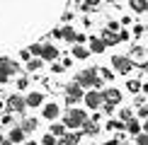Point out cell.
Segmentation results:
<instances>
[{
    "instance_id": "24",
    "label": "cell",
    "mask_w": 148,
    "mask_h": 145,
    "mask_svg": "<svg viewBox=\"0 0 148 145\" xmlns=\"http://www.w3.org/2000/svg\"><path fill=\"white\" fill-rule=\"evenodd\" d=\"M63 140L68 143V145H78V140H80V133H66V136H63Z\"/></svg>"
},
{
    "instance_id": "2",
    "label": "cell",
    "mask_w": 148,
    "mask_h": 145,
    "mask_svg": "<svg viewBox=\"0 0 148 145\" xmlns=\"http://www.w3.org/2000/svg\"><path fill=\"white\" fill-rule=\"evenodd\" d=\"M85 121H88V114H85L83 109H71V111H66V116H63L66 128H80Z\"/></svg>"
},
{
    "instance_id": "14",
    "label": "cell",
    "mask_w": 148,
    "mask_h": 145,
    "mask_svg": "<svg viewBox=\"0 0 148 145\" xmlns=\"http://www.w3.org/2000/svg\"><path fill=\"white\" fill-rule=\"evenodd\" d=\"M124 128H126L129 133H131V136H138V133H141V123H138V121L131 116V119H129L126 123H124Z\"/></svg>"
},
{
    "instance_id": "31",
    "label": "cell",
    "mask_w": 148,
    "mask_h": 145,
    "mask_svg": "<svg viewBox=\"0 0 148 145\" xmlns=\"http://www.w3.org/2000/svg\"><path fill=\"white\" fill-rule=\"evenodd\" d=\"M97 70H100V75H102V80H112V70H107V68H97Z\"/></svg>"
},
{
    "instance_id": "9",
    "label": "cell",
    "mask_w": 148,
    "mask_h": 145,
    "mask_svg": "<svg viewBox=\"0 0 148 145\" xmlns=\"http://www.w3.org/2000/svg\"><path fill=\"white\" fill-rule=\"evenodd\" d=\"M58 114H61V106L56 104V102H51V104H46V106H44V119L56 121V119H58Z\"/></svg>"
},
{
    "instance_id": "13",
    "label": "cell",
    "mask_w": 148,
    "mask_h": 145,
    "mask_svg": "<svg viewBox=\"0 0 148 145\" xmlns=\"http://www.w3.org/2000/svg\"><path fill=\"white\" fill-rule=\"evenodd\" d=\"M107 44H104L102 39H95V36H90V53H102Z\"/></svg>"
},
{
    "instance_id": "8",
    "label": "cell",
    "mask_w": 148,
    "mask_h": 145,
    "mask_svg": "<svg viewBox=\"0 0 148 145\" xmlns=\"http://www.w3.org/2000/svg\"><path fill=\"white\" fill-rule=\"evenodd\" d=\"M8 109H10V111H15V114H22L24 109H27V104H24L22 97H15V94H12L10 99H8Z\"/></svg>"
},
{
    "instance_id": "17",
    "label": "cell",
    "mask_w": 148,
    "mask_h": 145,
    "mask_svg": "<svg viewBox=\"0 0 148 145\" xmlns=\"http://www.w3.org/2000/svg\"><path fill=\"white\" fill-rule=\"evenodd\" d=\"M36 126H39V121H36V119H24V121H22V131H24V133L36 131Z\"/></svg>"
},
{
    "instance_id": "30",
    "label": "cell",
    "mask_w": 148,
    "mask_h": 145,
    "mask_svg": "<svg viewBox=\"0 0 148 145\" xmlns=\"http://www.w3.org/2000/svg\"><path fill=\"white\" fill-rule=\"evenodd\" d=\"M5 82H10V72L5 68H0V85H5Z\"/></svg>"
},
{
    "instance_id": "27",
    "label": "cell",
    "mask_w": 148,
    "mask_h": 145,
    "mask_svg": "<svg viewBox=\"0 0 148 145\" xmlns=\"http://www.w3.org/2000/svg\"><path fill=\"white\" fill-rule=\"evenodd\" d=\"M131 116H134V114H131V109H121V111H119V121H124V123H126V121L131 119Z\"/></svg>"
},
{
    "instance_id": "43",
    "label": "cell",
    "mask_w": 148,
    "mask_h": 145,
    "mask_svg": "<svg viewBox=\"0 0 148 145\" xmlns=\"http://www.w3.org/2000/svg\"><path fill=\"white\" fill-rule=\"evenodd\" d=\"M3 140H5V138H3V136H0V143H3Z\"/></svg>"
},
{
    "instance_id": "25",
    "label": "cell",
    "mask_w": 148,
    "mask_h": 145,
    "mask_svg": "<svg viewBox=\"0 0 148 145\" xmlns=\"http://www.w3.org/2000/svg\"><path fill=\"white\" fill-rule=\"evenodd\" d=\"M129 58H131V63H134V60H143L146 58V51L141 46H136V48H134V56H129Z\"/></svg>"
},
{
    "instance_id": "28",
    "label": "cell",
    "mask_w": 148,
    "mask_h": 145,
    "mask_svg": "<svg viewBox=\"0 0 148 145\" xmlns=\"http://www.w3.org/2000/svg\"><path fill=\"white\" fill-rule=\"evenodd\" d=\"M41 145H56V138H53L51 133H46V136L41 138Z\"/></svg>"
},
{
    "instance_id": "32",
    "label": "cell",
    "mask_w": 148,
    "mask_h": 145,
    "mask_svg": "<svg viewBox=\"0 0 148 145\" xmlns=\"http://www.w3.org/2000/svg\"><path fill=\"white\" fill-rule=\"evenodd\" d=\"M20 58H22V60H29V58H32V51H29V48H22V51H20Z\"/></svg>"
},
{
    "instance_id": "4",
    "label": "cell",
    "mask_w": 148,
    "mask_h": 145,
    "mask_svg": "<svg viewBox=\"0 0 148 145\" xmlns=\"http://www.w3.org/2000/svg\"><path fill=\"white\" fill-rule=\"evenodd\" d=\"M85 104H88L90 109H97V106H102L104 104V99H102V92H97V89H90V92H85Z\"/></svg>"
},
{
    "instance_id": "10",
    "label": "cell",
    "mask_w": 148,
    "mask_h": 145,
    "mask_svg": "<svg viewBox=\"0 0 148 145\" xmlns=\"http://www.w3.org/2000/svg\"><path fill=\"white\" fill-rule=\"evenodd\" d=\"M71 56H73V58H80V60H85V58L90 56V48H85L83 44H75V46L71 48Z\"/></svg>"
},
{
    "instance_id": "37",
    "label": "cell",
    "mask_w": 148,
    "mask_h": 145,
    "mask_svg": "<svg viewBox=\"0 0 148 145\" xmlns=\"http://www.w3.org/2000/svg\"><path fill=\"white\" fill-rule=\"evenodd\" d=\"M85 3H88V5H90V7H95V5H97V3H100V0H85Z\"/></svg>"
},
{
    "instance_id": "40",
    "label": "cell",
    "mask_w": 148,
    "mask_h": 145,
    "mask_svg": "<svg viewBox=\"0 0 148 145\" xmlns=\"http://www.w3.org/2000/svg\"><path fill=\"white\" fill-rule=\"evenodd\" d=\"M24 145H39V143H34V140H32V143H24Z\"/></svg>"
},
{
    "instance_id": "39",
    "label": "cell",
    "mask_w": 148,
    "mask_h": 145,
    "mask_svg": "<svg viewBox=\"0 0 148 145\" xmlns=\"http://www.w3.org/2000/svg\"><path fill=\"white\" fill-rule=\"evenodd\" d=\"M56 145H68V143H66V140H63V138H61V140H56Z\"/></svg>"
},
{
    "instance_id": "23",
    "label": "cell",
    "mask_w": 148,
    "mask_h": 145,
    "mask_svg": "<svg viewBox=\"0 0 148 145\" xmlns=\"http://www.w3.org/2000/svg\"><path fill=\"white\" fill-rule=\"evenodd\" d=\"M83 128H85V133H90V136H95V133L100 131V126H97V123H92V121H85V123H83Z\"/></svg>"
},
{
    "instance_id": "38",
    "label": "cell",
    "mask_w": 148,
    "mask_h": 145,
    "mask_svg": "<svg viewBox=\"0 0 148 145\" xmlns=\"http://www.w3.org/2000/svg\"><path fill=\"white\" fill-rule=\"evenodd\" d=\"M141 128H143V131H146V133H148V119H146V121H143V126H141Z\"/></svg>"
},
{
    "instance_id": "16",
    "label": "cell",
    "mask_w": 148,
    "mask_h": 145,
    "mask_svg": "<svg viewBox=\"0 0 148 145\" xmlns=\"http://www.w3.org/2000/svg\"><path fill=\"white\" fill-rule=\"evenodd\" d=\"M0 68H5V70H8L10 75H12V72H17V70H20V65H17V63H12V60H8V58H0Z\"/></svg>"
},
{
    "instance_id": "7",
    "label": "cell",
    "mask_w": 148,
    "mask_h": 145,
    "mask_svg": "<svg viewBox=\"0 0 148 145\" xmlns=\"http://www.w3.org/2000/svg\"><path fill=\"white\" fill-rule=\"evenodd\" d=\"M66 97H68V102H78V99H83V89H80V85L78 82H71L68 87H66Z\"/></svg>"
},
{
    "instance_id": "26",
    "label": "cell",
    "mask_w": 148,
    "mask_h": 145,
    "mask_svg": "<svg viewBox=\"0 0 148 145\" xmlns=\"http://www.w3.org/2000/svg\"><path fill=\"white\" fill-rule=\"evenodd\" d=\"M138 87H141V85H138L136 80H129V82H126V89H129L131 94H136V92H138Z\"/></svg>"
},
{
    "instance_id": "3",
    "label": "cell",
    "mask_w": 148,
    "mask_h": 145,
    "mask_svg": "<svg viewBox=\"0 0 148 145\" xmlns=\"http://www.w3.org/2000/svg\"><path fill=\"white\" fill-rule=\"evenodd\" d=\"M112 68H116V72H129L134 68L129 56H112Z\"/></svg>"
},
{
    "instance_id": "11",
    "label": "cell",
    "mask_w": 148,
    "mask_h": 145,
    "mask_svg": "<svg viewBox=\"0 0 148 145\" xmlns=\"http://www.w3.org/2000/svg\"><path fill=\"white\" fill-rule=\"evenodd\" d=\"M41 102H44V94L41 92H29L27 99H24V104L27 106H41Z\"/></svg>"
},
{
    "instance_id": "19",
    "label": "cell",
    "mask_w": 148,
    "mask_h": 145,
    "mask_svg": "<svg viewBox=\"0 0 148 145\" xmlns=\"http://www.w3.org/2000/svg\"><path fill=\"white\" fill-rule=\"evenodd\" d=\"M102 41H104V44H116V41H119V36H116L114 32H109V29H104V34H102Z\"/></svg>"
},
{
    "instance_id": "33",
    "label": "cell",
    "mask_w": 148,
    "mask_h": 145,
    "mask_svg": "<svg viewBox=\"0 0 148 145\" xmlns=\"http://www.w3.org/2000/svg\"><path fill=\"white\" fill-rule=\"evenodd\" d=\"M51 70H53V72H63V70H66V65H63V63H53V65H51Z\"/></svg>"
},
{
    "instance_id": "36",
    "label": "cell",
    "mask_w": 148,
    "mask_h": 145,
    "mask_svg": "<svg viewBox=\"0 0 148 145\" xmlns=\"http://www.w3.org/2000/svg\"><path fill=\"white\" fill-rule=\"evenodd\" d=\"M17 85H20V89H24V87H27V80H24V77H20V80H17Z\"/></svg>"
},
{
    "instance_id": "22",
    "label": "cell",
    "mask_w": 148,
    "mask_h": 145,
    "mask_svg": "<svg viewBox=\"0 0 148 145\" xmlns=\"http://www.w3.org/2000/svg\"><path fill=\"white\" fill-rule=\"evenodd\" d=\"M107 128H109V131H121V128H124V121L109 119V121H107Z\"/></svg>"
},
{
    "instance_id": "6",
    "label": "cell",
    "mask_w": 148,
    "mask_h": 145,
    "mask_svg": "<svg viewBox=\"0 0 148 145\" xmlns=\"http://www.w3.org/2000/svg\"><path fill=\"white\" fill-rule=\"evenodd\" d=\"M39 58H44V60H56L58 58V48L53 46V44H41V51H39Z\"/></svg>"
},
{
    "instance_id": "18",
    "label": "cell",
    "mask_w": 148,
    "mask_h": 145,
    "mask_svg": "<svg viewBox=\"0 0 148 145\" xmlns=\"http://www.w3.org/2000/svg\"><path fill=\"white\" fill-rule=\"evenodd\" d=\"M41 63H44V58H39V56H36V58H29V60H27V70H29V72L39 70V68H41Z\"/></svg>"
},
{
    "instance_id": "21",
    "label": "cell",
    "mask_w": 148,
    "mask_h": 145,
    "mask_svg": "<svg viewBox=\"0 0 148 145\" xmlns=\"http://www.w3.org/2000/svg\"><path fill=\"white\" fill-rule=\"evenodd\" d=\"M51 136L63 138V136H66V123H53V126H51Z\"/></svg>"
},
{
    "instance_id": "29",
    "label": "cell",
    "mask_w": 148,
    "mask_h": 145,
    "mask_svg": "<svg viewBox=\"0 0 148 145\" xmlns=\"http://www.w3.org/2000/svg\"><path fill=\"white\" fill-rule=\"evenodd\" d=\"M136 145H148V133H138L136 136Z\"/></svg>"
},
{
    "instance_id": "35",
    "label": "cell",
    "mask_w": 148,
    "mask_h": 145,
    "mask_svg": "<svg viewBox=\"0 0 148 145\" xmlns=\"http://www.w3.org/2000/svg\"><path fill=\"white\" fill-rule=\"evenodd\" d=\"M51 39H63V32H61V29H53V32H51Z\"/></svg>"
},
{
    "instance_id": "34",
    "label": "cell",
    "mask_w": 148,
    "mask_h": 145,
    "mask_svg": "<svg viewBox=\"0 0 148 145\" xmlns=\"http://www.w3.org/2000/svg\"><path fill=\"white\" fill-rule=\"evenodd\" d=\"M138 116L141 119H148V106H138Z\"/></svg>"
},
{
    "instance_id": "20",
    "label": "cell",
    "mask_w": 148,
    "mask_h": 145,
    "mask_svg": "<svg viewBox=\"0 0 148 145\" xmlns=\"http://www.w3.org/2000/svg\"><path fill=\"white\" fill-rule=\"evenodd\" d=\"M61 32H63V39L66 41H75V29H73V27H61Z\"/></svg>"
},
{
    "instance_id": "12",
    "label": "cell",
    "mask_w": 148,
    "mask_h": 145,
    "mask_svg": "<svg viewBox=\"0 0 148 145\" xmlns=\"http://www.w3.org/2000/svg\"><path fill=\"white\" fill-rule=\"evenodd\" d=\"M129 7L136 12V15H141V12L148 10V0H129Z\"/></svg>"
},
{
    "instance_id": "1",
    "label": "cell",
    "mask_w": 148,
    "mask_h": 145,
    "mask_svg": "<svg viewBox=\"0 0 148 145\" xmlns=\"http://www.w3.org/2000/svg\"><path fill=\"white\" fill-rule=\"evenodd\" d=\"M75 82L80 87H102V77L97 75V68H85L75 75Z\"/></svg>"
},
{
    "instance_id": "42",
    "label": "cell",
    "mask_w": 148,
    "mask_h": 145,
    "mask_svg": "<svg viewBox=\"0 0 148 145\" xmlns=\"http://www.w3.org/2000/svg\"><path fill=\"white\" fill-rule=\"evenodd\" d=\"M3 106H5V104H3V102H0V111H3Z\"/></svg>"
},
{
    "instance_id": "41",
    "label": "cell",
    "mask_w": 148,
    "mask_h": 145,
    "mask_svg": "<svg viewBox=\"0 0 148 145\" xmlns=\"http://www.w3.org/2000/svg\"><path fill=\"white\" fill-rule=\"evenodd\" d=\"M104 3H116V0H104Z\"/></svg>"
},
{
    "instance_id": "15",
    "label": "cell",
    "mask_w": 148,
    "mask_h": 145,
    "mask_svg": "<svg viewBox=\"0 0 148 145\" xmlns=\"http://www.w3.org/2000/svg\"><path fill=\"white\" fill-rule=\"evenodd\" d=\"M8 140H10L12 145H15V143H22V140H24V131H22V128H12Z\"/></svg>"
},
{
    "instance_id": "5",
    "label": "cell",
    "mask_w": 148,
    "mask_h": 145,
    "mask_svg": "<svg viewBox=\"0 0 148 145\" xmlns=\"http://www.w3.org/2000/svg\"><path fill=\"white\" fill-rule=\"evenodd\" d=\"M102 99H104V104H112V106H116V104L121 102V92H119L116 87H107V89L102 92Z\"/></svg>"
}]
</instances>
